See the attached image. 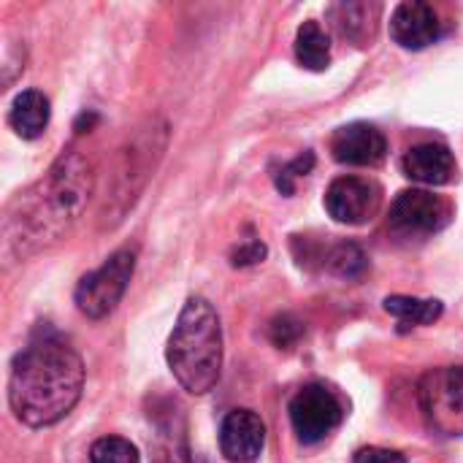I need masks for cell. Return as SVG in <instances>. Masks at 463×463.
<instances>
[{"instance_id":"ffe728a7","label":"cell","mask_w":463,"mask_h":463,"mask_svg":"<svg viewBox=\"0 0 463 463\" xmlns=\"http://www.w3.org/2000/svg\"><path fill=\"white\" fill-rule=\"evenodd\" d=\"M369 266L364 250L358 244H336L328 255V269L339 277H358Z\"/></svg>"},{"instance_id":"5b68a950","label":"cell","mask_w":463,"mask_h":463,"mask_svg":"<svg viewBox=\"0 0 463 463\" xmlns=\"http://www.w3.org/2000/svg\"><path fill=\"white\" fill-rule=\"evenodd\" d=\"M420 412L439 437H463V366H442L418 385Z\"/></svg>"},{"instance_id":"277c9868","label":"cell","mask_w":463,"mask_h":463,"mask_svg":"<svg viewBox=\"0 0 463 463\" xmlns=\"http://www.w3.org/2000/svg\"><path fill=\"white\" fill-rule=\"evenodd\" d=\"M168 146V125L155 117L144 122L117 152L106 198L100 206V228H114L125 220V214L136 206L138 195L149 184Z\"/></svg>"},{"instance_id":"7a4b0ae2","label":"cell","mask_w":463,"mask_h":463,"mask_svg":"<svg viewBox=\"0 0 463 463\" xmlns=\"http://www.w3.org/2000/svg\"><path fill=\"white\" fill-rule=\"evenodd\" d=\"M84 364L60 339H38L24 347L8 374V404L27 429L60 423L81 399Z\"/></svg>"},{"instance_id":"30bf717a","label":"cell","mask_w":463,"mask_h":463,"mask_svg":"<svg viewBox=\"0 0 463 463\" xmlns=\"http://www.w3.org/2000/svg\"><path fill=\"white\" fill-rule=\"evenodd\" d=\"M266 448V423L252 410H233L220 426V450L228 463H258Z\"/></svg>"},{"instance_id":"2e32d148","label":"cell","mask_w":463,"mask_h":463,"mask_svg":"<svg viewBox=\"0 0 463 463\" xmlns=\"http://www.w3.org/2000/svg\"><path fill=\"white\" fill-rule=\"evenodd\" d=\"M296 57L307 71H326L331 65V38L315 19H309L298 27Z\"/></svg>"},{"instance_id":"5bb4252c","label":"cell","mask_w":463,"mask_h":463,"mask_svg":"<svg viewBox=\"0 0 463 463\" xmlns=\"http://www.w3.org/2000/svg\"><path fill=\"white\" fill-rule=\"evenodd\" d=\"M402 168L410 179L420 182V184H429V187H442V184H450L456 179V157L453 152L445 146V144H418L412 146L404 160H402Z\"/></svg>"},{"instance_id":"3957f363","label":"cell","mask_w":463,"mask_h":463,"mask_svg":"<svg viewBox=\"0 0 463 463\" xmlns=\"http://www.w3.org/2000/svg\"><path fill=\"white\" fill-rule=\"evenodd\" d=\"M165 361L182 391L193 396H206L222 372V326L214 307L193 296L182 307L176 326L168 336Z\"/></svg>"},{"instance_id":"4fadbf2b","label":"cell","mask_w":463,"mask_h":463,"mask_svg":"<svg viewBox=\"0 0 463 463\" xmlns=\"http://www.w3.org/2000/svg\"><path fill=\"white\" fill-rule=\"evenodd\" d=\"M152 461L155 463H193L187 445L184 415L176 404H165V410H155L152 415Z\"/></svg>"},{"instance_id":"7402d4cb","label":"cell","mask_w":463,"mask_h":463,"mask_svg":"<svg viewBox=\"0 0 463 463\" xmlns=\"http://www.w3.org/2000/svg\"><path fill=\"white\" fill-rule=\"evenodd\" d=\"M269 334H271V342L277 345V347H293L298 339H301V334H304V328H301V323L293 317V315H282V317H277L274 323H271V328H269Z\"/></svg>"},{"instance_id":"8fae6325","label":"cell","mask_w":463,"mask_h":463,"mask_svg":"<svg viewBox=\"0 0 463 463\" xmlns=\"http://www.w3.org/2000/svg\"><path fill=\"white\" fill-rule=\"evenodd\" d=\"M331 152L345 165H377L388 155V138L369 122H350L334 133Z\"/></svg>"},{"instance_id":"44dd1931","label":"cell","mask_w":463,"mask_h":463,"mask_svg":"<svg viewBox=\"0 0 463 463\" xmlns=\"http://www.w3.org/2000/svg\"><path fill=\"white\" fill-rule=\"evenodd\" d=\"M312 168H315V155H312V152H304V155H298L296 160L285 163V165L274 174L277 190H279L282 195H293V182H296L298 176H307Z\"/></svg>"},{"instance_id":"6da1fadb","label":"cell","mask_w":463,"mask_h":463,"mask_svg":"<svg viewBox=\"0 0 463 463\" xmlns=\"http://www.w3.org/2000/svg\"><path fill=\"white\" fill-rule=\"evenodd\" d=\"M95 190L92 163L71 149L54 165L19 193L3 217V252L11 260H27L57 244L79 222Z\"/></svg>"},{"instance_id":"cb8c5ba5","label":"cell","mask_w":463,"mask_h":463,"mask_svg":"<svg viewBox=\"0 0 463 463\" xmlns=\"http://www.w3.org/2000/svg\"><path fill=\"white\" fill-rule=\"evenodd\" d=\"M353 463H407L402 453L396 450H385V448H364L355 453Z\"/></svg>"},{"instance_id":"e0dca14e","label":"cell","mask_w":463,"mask_h":463,"mask_svg":"<svg viewBox=\"0 0 463 463\" xmlns=\"http://www.w3.org/2000/svg\"><path fill=\"white\" fill-rule=\"evenodd\" d=\"M334 14V24L339 27V33L355 43H364L366 38L374 35V16L377 8L366 5V3H342L331 8Z\"/></svg>"},{"instance_id":"7c38bea8","label":"cell","mask_w":463,"mask_h":463,"mask_svg":"<svg viewBox=\"0 0 463 463\" xmlns=\"http://www.w3.org/2000/svg\"><path fill=\"white\" fill-rule=\"evenodd\" d=\"M391 35L399 46L420 52L439 38V16L434 5L420 0L399 3L391 14Z\"/></svg>"},{"instance_id":"603a6c76","label":"cell","mask_w":463,"mask_h":463,"mask_svg":"<svg viewBox=\"0 0 463 463\" xmlns=\"http://www.w3.org/2000/svg\"><path fill=\"white\" fill-rule=\"evenodd\" d=\"M266 244L260 239H250V241H241L233 252H231V263L236 269H244V266H255L266 258Z\"/></svg>"},{"instance_id":"9c48e42d","label":"cell","mask_w":463,"mask_h":463,"mask_svg":"<svg viewBox=\"0 0 463 463\" xmlns=\"http://www.w3.org/2000/svg\"><path fill=\"white\" fill-rule=\"evenodd\" d=\"M380 203H383L380 184L361 176H339L331 182L326 193V209L342 225L369 222L380 212Z\"/></svg>"},{"instance_id":"ac0fdd59","label":"cell","mask_w":463,"mask_h":463,"mask_svg":"<svg viewBox=\"0 0 463 463\" xmlns=\"http://www.w3.org/2000/svg\"><path fill=\"white\" fill-rule=\"evenodd\" d=\"M442 301L437 298H415V296H388L385 312L402 320L404 326H429L442 317Z\"/></svg>"},{"instance_id":"52a82bcc","label":"cell","mask_w":463,"mask_h":463,"mask_svg":"<svg viewBox=\"0 0 463 463\" xmlns=\"http://www.w3.org/2000/svg\"><path fill=\"white\" fill-rule=\"evenodd\" d=\"M342 404L326 385H307L290 402V423L304 445L323 442L342 423Z\"/></svg>"},{"instance_id":"8992f818","label":"cell","mask_w":463,"mask_h":463,"mask_svg":"<svg viewBox=\"0 0 463 463\" xmlns=\"http://www.w3.org/2000/svg\"><path fill=\"white\" fill-rule=\"evenodd\" d=\"M136 271V252L130 247L117 250L100 269L81 277L76 285V307L90 320H103L122 301L130 277Z\"/></svg>"},{"instance_id":"9a60e30c","label":"cell","mask_w":463,"mask_h":463,"mask_svg":"<svg viewBox=\"0 0 463 463\" xmlns=\"http://www.w3.org/2000/svg\"><path fill=\"white\" fill-rule=\"evenodd\" d=\"M49 100L41 90H24L14 98L8 111V125L22 138H38L49 125Z\"/></svg>"},{"instance_id":"ba28073f","label":"cell","mask_w":463,"mask_h":463,"mask_svg":"<svg viewBox=\"0 0 463 463\" xmlns=\"http://www.w3.org/2000/svg\"><path fill=\"white\" fill-rule=\"evenodd\" d=\"M453 217V209L445 198L429 190H404L391 206V228L404 236H431L439 233Z\"/></svg>"},{"instance_id":"d6986e66","label":"cell","mask_w":463,"mask_h":463,"mask_svg":"<svg viewBox=\"0 0 463 463\" xmlns=\"http://www.w3.org/2000/svg\"><path fill=\"white\" fill-rule=\"evenodd\" d=\"M141 456L133 442L122 437H103L90 448V463H138Z\"/></svg>"}]
</instances>
